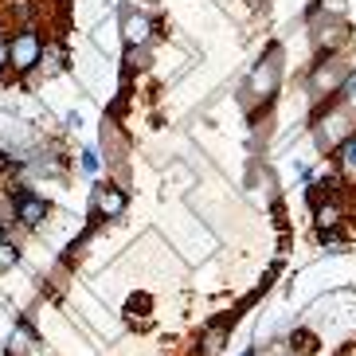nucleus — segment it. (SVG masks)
I'll return each instance as SVG.
<instances>
[{"instance_id": "f257e3e1", "label": "nucleus", "mask_w": 356, "mask_h": 356, "mask_svg": "<svg viewBox=\"0 0 356 356\" xmlns=\"http://www.w3.org/2000/svg\"><path fill=\"white\" fill-rule=\"evenodd\" d=\"M40 51H43V35L35 24H28V28H16V32L8 35V67L16 79H28V74L35 71V63H40Z\"/></svg>"}, {"instance_id": "f03ea898", "label": "nucleus", "mask_w": 356, "mask_h": 356, "mask_svg": "<svg viewBox=\"0 0 356 356\" xmlns=\"http://www.w3.org/2000/svg\"><path fill=\"white\" fill-rule=\"evenodd\" d=\"M348 137H353V114H348L345 106H337V110H325L317 118L314 126V145L321 153H337V149L345 145Z\"/></svg>"}, {"instance_id": "7ed1b4c3", "label": "nucleus", "mask_w": 356, "mask_h": 356, "mask_svg": "<svg viewBox=\"0 0 356 356\" xmlns=\"http://www.w3.org/2000/svg\"><path fill=\"white\" fill-rule=\"evenodd\" d=\"M309 32H314V43L325 55H337L341 47H348V40H353V28H348L341 16H321L314 4H309Z\"/></svg>"}, {"instance_id": "20e7f679", "label": "nucleus", "mask_w": 356, "mask_h": 356, "mask_svg": "<svg viewBox=\"0 0 356 356\" xmlns=\"http://www.w3.org/2000/svg\"><path fill=\"white\" fill-rule=\"evenodd\" d=\"M118 32H122V43H126V47H149V43L157 40V24H153V16H149V12L122 4Z\"/></svg>"}, {"instance_id": "39448f33", "label": "nucleus", "mask_w": 356, "mask_h": 356, "mask_svg": "<svg viewBox=\"0 0 356 356\" xmlns=\"http://www.w3.org/2000/svg\"><path fill=\"white\" fill-rule=\"evenodd\" d=\"M47 200L40 196L35 188H28V184H20V188L12 192V220L20 223V227H28V231H35V227H43V220H47Z\"/></svg>"}, {"instance_id": "423d86ee", "label": "nucleus", "mask_w": 356, "mask_h": 356, "mask_svg": "<svg viewBox=\"0 0 356 356\" xmlns=\"http://www.w3.org/2000/svg\"><path fill=\"white\" fill-rule=\"evenodd\" d=\"M345 74H348V63H341L337 55H321L314 63V71H309V95L314 98L337 95L341 83H345Z\"/></svg>"}, {"instance_id": "0eeeda50", "label": "nucleus", "mask_w": 356, "mask_h": 356, "mask_svg": "<svg viewBox=\"0 0 356 356\" xmlns=\"http://www.w3.org/2000/svg\"><path fill=\"white\" fill-rule=\"evenodd\" d=\"M278 59H282V51L270 47V55H266V59L251 71V95L270 98L274 90H278V79H282V63H278Z\"/></svg>"}, {"instance_id": "6e6552de", "label": "nucleus", "mask_w": 356, "mask_h": 356, "mask_svg": "<svg viewBox=\"0 0 356 356\" xmlns=\"http://www.w3.org/2000/svg\"><path fill=\"white\" fill-rule=\"evenodd\" d=\"M67 47L63 43H47L43 40V51H40V63H35V71L24 79V86H32V83H40V79H55V74H63L67 71Z\"/></svg>"}, {"instance_id": "1a4fd4ad", "label": "nucleus", "mask_w": 356, "mask_h": 356, "mask_svg": "<svg viewBox=\"0 0 356 356\" xmlns=\"http://www.w3.org/2000/svg\"><path fill=\"white\" fill-rule=\"evenodd\" d=\"M129 208V196L122 184H98L95 188V216L98 220H122Z\"/></svg>"}, {"instance_id": "9d476101", "label": "nucleus", "mask_w": 356, "mask_h": 356, "mask_svg": "<svg viewBox=\"0 0 356 356\" xmlns=\"http://www.w3.org/2000/svg\"><path fill=\"white\" fill-rule=\"evenodd\" d=\"M227 321H216L204 329V337H200V345H196V356H223V348H227Z\"/></svg>"}, {"instance_id": "9b49d317", "label": "nucleus", "mask_w": 356, "mask_h": 356, "mask_svg": "<svg viewBox=\"0 0 356 356\" xmlns=\"http://www.w3.org/2000/svg\"><path fill=\"white\" fill-rule=\"evenodd\" d=\"M341 220H345V208H341L337 200H321V204L314 208L317 231H337V227H341Z\"/></svg>"}, {"instance_id": "f8f14e48", "label": "nucleus", "mask_w": 356, "mask_h": 356, "mask_svg": "<svg viewBox=\"0 0 356 356\" xmlns=\"http://www.w3.org/2000/svg\"><path fill=\"white\" fill-rule=\"evenodd\" d=\"M337 165H341V172H345V177H356V134L348 137L341 149H337Z\"/></svg>"}, {"instance_id": "ddd939ff", "label": "nucleus", "mask_w": 356, "mask_h": 356, "mask_svg": "<svg viewBox=\"0 0 356 356\" xmlns=\"http://www.w3.org/2000/svg\"><path fill=\"white\" fill-rule=\"evenodd\" d=\"M8 16L20 24V28H28V24H35V4H32V0H12Z\"/></svg>"}, {"instance_id": "4468645a", "label": "nucleus", "mask_w": 356, "mask_h": 356, "mask_svg": "<svg viewBox=\"0 0 356 356\" xmlns=\"http://www.w3.org/2000/svg\"><path fill=\"white\" fill-rule=\"evenodd\" d=\"M79 168H83L86 177H95L98 168H102V157H98V149H95V145H86L83 153H79Z\"/></svg>"}, {"instance_id": "2eb2a0df", "label": "nucleus", "mask_w": 356, "mask_h": 356, "mask_svg": "<svg viewBox=\"0 0 356 356\" xmlns=\"http://www.w3.org/2000/svg\"><path fill=\"white\" fill-rule=\"evenodd\" d=\"M314 8L321 12V16H345L348 0H314Z\"/></svg>"}, {"instance_id": "dca6fc26", "label": "nucleus", "mask_w": 356, "mask_h": 356, "mask_svg": "<svg viewBox=\"0 0 356 356\" xmlns=\"http://www.w3.org/2000/svg\"><path fill=\"white\" fill-rule=\"evenodd\" d=\"M341 95H345L348 102H356V71L345 74V83H341Z\"/></svg>"}, {"instance_id": "f3484780", "label": "nucleus", "mask_w": 356, "mask_h": 356, "mask_svg": "<svg viewBox=\"0 0 356 356\" xmlns=\"http://www.w3.org/2000/svg\"><path fill=\"white\" fill-rule=\"evenodd\" d=\"M8 71V35L0 32V74Z\"/></svg>"}, {"instance_id": "a211bd4d", "label": "nucleus", "mask_w": 356, "mask_h": 356, "mask_svg": "<svg viewBox=\"0 0 356 356\" xmlns=\"http://www.w3.org/2000/svg\"><path fill=\"white\" fill-rule=\"evenodd\" d=\"M122 4H129V8H137V4H157V0H122Z\"/></svg>"}, {"instance_id": "6ab92c4d", "label": "nucleus", "mask_w": 356, "mask_h": 356, "mask_svg": "<svg viewBox=\"0 0 356 356\" xmlns=\"http://www.w3.org/2000/svg\"><path fill=\"white\" fill-rule=\"evenodd\" d=\"M243 356H259V348H247V353H243Z\"/></svg>"}]
</instances>
